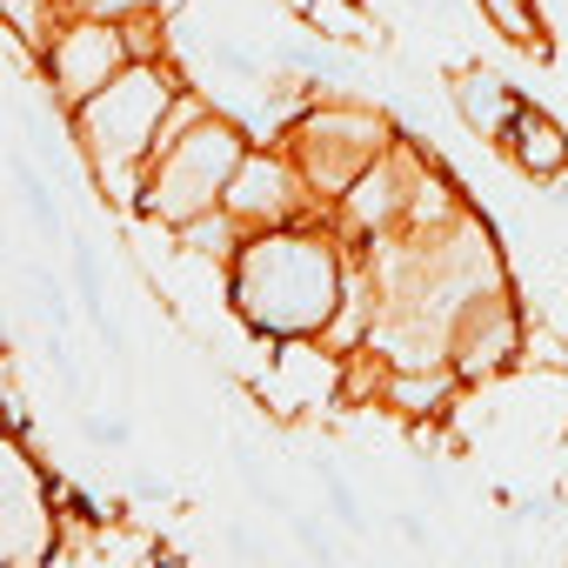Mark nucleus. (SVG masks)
I'll use <instances>...</instances> for the list:
<instances>
[{"mask_svg": "<svg viewBox=\"0 0 568 568\" xmlns=\"http://www.w3.org/2000/svg\"><path fill=\"white\" fill-rule=\"evenodd\" d=\"M342 241L308 234V227H261L227 267V302L254 335L274 342H322L342 315L348 267L335 254Z\"/></svg>", "mask_w": 568, "mask_h": 568, "instance_id": "nucleus-1", "label": "nucleus"}, {"mask_svg": "<svg viewBox=\"0 0 568 568\" xmlns=\"http://www.w3.org/2000/svg\"><path fill=\"white\" fill-rule=\"evenodd\" d=\"M181 88H187V81H174L161 61H128L101 94H88V101L68 114L88 174H94L114 201H141L148 161H154V148H161V121H168V108H174Z\"/></svg>", "mask_w": 568, "mask_h": 568, "instance_id": "nucleus-2", "label": "nucleus"}, {"mask_svg": "<svg viewBox=\"0 0 568 568\" xmlns=\"http://www.w3.org/2000/svg\"><path fill=\"white\" fill-rule=\"evenodd\" d=\"M241 161H247V128L207 108L181 141H168L148 161V181H141V201L134 207L148 221H161V227H181V221L221 207V194L241 174Z\"/></svg>", "mask_w": 568, "mask_h": 568, "instance_id": "nucleus-3", "label": "nucleus"}, {"mask_svg": "<svg viewBox=\"0 0 568 568\" xmlns=\"http://www.w3.org/2000/svg\"><path fill=\"white\" fill-rule=\"evenodd\" d=\"M281 148H288L295 161H302V174H308V187L322 194V201H342L388 148H395V134H388V121L375 114V108H362V101H348V94H315L288 128H281Z\"/></svg>", "mask_w": 568, "mask_h": 568, "instance_id": "nucleus-4", "label": "nucleus"}, {"mask_svg": "<svg viewBox=\"0 0 568 568\" xmlns=\"http://www.w3.org/2000/svg\"><path fill=\"white\" fill-rule=\"evenodd\" d=\"M128 61H134L128 21H94V14H68V21L54 28L48 54H41L48 88H54V101H61L68 114H74L88 94H101V88H108Z\"/></svg>", "mask_w": 568, "mask_h": 568, "instance_id": "nucleus-5", "label": "nucleus"}, {"mask_svg": "<svg viewBox=\"0 0 568 568\" xmlns=\"http://www.w3.org/2000/svg\"><path fill=\"white\" fill-rule=\"evenodd\" d=\"M221 207H227L247 234H261V227L302 221L308 207H322V194L308 187V174H302V161H295L288 148H247V161H241V174L227 181Z\"/></svg>", "mask_w": 568, "mask_h": 568, "instance_id": "nucleus-6", "label": "nucleus"}, {"mask_svg": "<svg viewBox=\"0 0 568 568\" xmlns=\"http://www.w3.org/2000/svg\"><path fill=\"white\" fill-rule=\"evenodd\" d=\"M521 355H528V322H521V308H515V295H508V281H501V288H481V295L462 308L455 342H448L455 375H462V382H495V375L515 368Z\"/></svg>", "mask_w": 568, "mask_h": 568, "instance_id": "nucleus-7", "label": "nucleus"}, {"mask_svg": "<svg viewBox=\"0 0 568 568\" xmlns=\"http://www.w3.org/2000/svg\"><path fill=\"white\" fill-rule=\"evenodd\" d=\"M448 101H455L462 128H468L475 141H495V148H501V134L515 128V114L528 108V94H521V88H508V81H501L495 68H481V61H462V68H455Z\"/></svg>", "mask_w": 568, "mask_h": 568, "instance_id": "nucleus-8", "label": "nucleus"}, {"mask_svg": "<svg viewBox=\"0 0 568 568\" xmlns=\"http://www.w3.org/2000/svg\"><path fill=\"white\" fill-rule=\"evenodd\" d=\"M501 154H508L528 181H541V187H555V181L568 174V134H561V121L541 114V108H521V114H515V128L501 134Z\"/></svg>", "mask_w": 568, "mask_h": 568, "instance_id": "nucleus-9", "label": "nucleus"}, {"mask_svg": "<svg viewBox=\"0 0 568 568\" xmlns=\"http://www.w3.org/2000/svg\"><path fill=\"white\" fill-rule=\"evenodd\" d=\"M455 362H435V368H388L382 382V408L408 415V422H435L448 415V395H455Z\"/></svg>", "mask_w": 568, "mask_h": 568, "instance_id": "nucleus-10", "label": "nucleus"}, {"mask_svg": "<svg viewBox=\"0 0 568 568\" xmlns=\"http://www.w3.org/2000/svg\"><path fill=\"white\" fill-rule=\"evenodd\" d=\"M288 8H295L302 28H315L335 48H375L382 41V28H375V14L362 8V0H288Z\"/></svg>", "mask_w": 568, "mask_h": 568, "instance_id": "nucleus-11", "label": "nucleus"}, {"mask_svg": "<svg viewBox=\"0 0 568 568\" xmlns=\"http://www.w3.org/2000/svg\"><path fill=\"white\" fill-rule=\"evenodd\" d=\"M174 241L187 247V254H207V261H221V267H234V254L247 247V227L227 214V207H207V214H194V221H181L174 227Z\"/></svg>", "mask_w": 568, "mask_h": 568, "instance_id": "nucleus-12", "label": "nucleus"}, {"mask_svg": "<svg viewBox=\"0 0 568 568\" xmlns=\"http://www.w3.org/2000/svg\"><path fill=\"white\" fill-rule=\"evenodd\" d=\"M475 8H481V21H488L508 48L548 61V28H541V8H535V0H475Z\"/></svg>", "mask_w": 568, "mask_h": 568, "instance_id": "nucleus-13", "label": "nucleus"}, {"mask_svg": "<svg viewBox=\"0 0 568 568\" xmlns=\"http://www.w3.org/2000/svg\"><path fill=\"white\" fill-rule=\"evenodd\" d=\"M14 181H21V207L34 214V227L54 241L61 234V207H54V187H48V174L34 168V161H14Z\"/></svg>", "mask_w": 568, "mask_h": 568, "instance_id": "nucleus-14", "label": "nucleus"}, {"mask_svg": "<svg viewBox=\"0 0 568 568\" xmlns=\"http://www.w3.org/2000/svg\"><path fill=\"white\" fill-rule=\"evenodd\" d=\"M74 302L88 322H108V288H101V254L94 241H74Z\"/></svg>", "mask_w": 568, "mask_h": 568, "instance_id": "nucleus-15", "label": "nucleus"}, {"mask_svg": "<svg viewBox=\"0 0 568 568\" xmlns=\"http://www.w3.org/2000/svg\"><path fill=\"white\" fill-rule=\"evenodd\" d=\"M315 475H322V488H328V508H335V521H342L348 535H362V528H368V508H362L355 481H348L335 462H315Z\"/></svg>", "mask_w": 568, "mask_h": 568, "instance_id": "nucleus-16", "label": "nucleus"}, {"mask_svg": "<svg viewBox=\"0 0 568 568\" xmlns=\"http://www.w3.org/2000/svg\"><path fill=\"white\" fill-rule=\"evenodd\" d=\"M61 14H94V21H134V14H154V0H61Z\"/></svg>", "mask_w": 568, "mask_h": 568, "instance_id": "nucleus-17", "label": "nucleus"}, {"mask_svg": "<svg viewBox=\"0 0 568 568\" xmlns=\"http://www.w3.org/2000/svg\"><path fill=\"white\" fill-rule=\"evenodd\" d=\"M81 435H88L94 448H128V442H134L128 415H81Z\"/></svg>", "mask_w": 568, "mask_h": 568, "instance_id": "nucleus-18", "label": "nucleus"}, {"mask_svg": "<svg viewBox=\"0 0 568 568\" xmlns=\"http://www.w3.org/2000/svg\"><path fill=\"white\" fill-rule=\"evenodd\" d=\"M288 528H295V541H302L315 561H335V535H328L315 515H302V508H295V515H288Z\"/></svg>", "mask_w": 568, "mask_h": 568, "instance_id": "nucleus-19", "label": "nucleus"}, {"mask_svg": "<svg viewBox=\"0 0 568 568\" xmlns=\"http://www.w3.org/2000/svg\"><path fill=\"white\" fill-rule=\"evenodd\" d=\"M395 528H402V535H408V541H428V521H422V515H415V508H395Z\"/></svg>", "mask_w": 568, "mask_h": 568, "instance_id": "nucleus-20", "label": "nucleus"}, {"mask_svg": "<svg viewBox=\"0 0 568 568\" xmlns=\"http://www.w3.org/2000/svg\"><path fill=\"white\" fill-rule=\"evenodd\" d=\"M227 541H234V555H267V541H254L247 528H227Z\"/></svg>", "mask_w": 568, "mask_h": 568, "instance_id": "nucleus-21", "label": "nucleus"}, {"mask_svg": "<svg viewBox=\"0 0 568 568\" xmlns=\"http://www.w3.org/2000/svg\"><path fill=\"white\" fill-rule=\"evenodd\" d=\"M555 201H561V207H568V194H555Z\"/></svg>", "mask_w": 568, "mask_h": 568, "instance_id": "nucleus-22", "label": "nucleus"}, {"mask_svg": "<svg viewBox=\"0 0 568 568\" xmlns=\"http://www.w3.org/2000/svg\"><path fill=\"white\" fill-rule=\"evenodd\" d=\"M428 8H442V0H428Z\"/></svg>", "mask_w": 568, "mask_h": 568, "instance_id": "nucleus-23", "label": "nucleus"}]
</instances>
